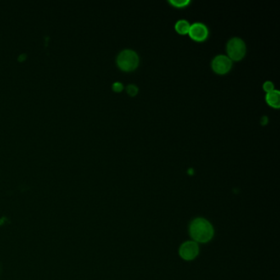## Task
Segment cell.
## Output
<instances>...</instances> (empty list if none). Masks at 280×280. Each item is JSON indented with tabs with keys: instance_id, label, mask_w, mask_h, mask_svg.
Segmentation results:
<instances>
[{
	"instance_id": "obj_1",
	"label": "cell",
	"mask_w": 280,
	"mask_h": 280,
	"mask_svg": "<svg viewBox=\"0 0 280 280\" xmlns=\"http://www.w3.org/2000/svg\"><path fill=\"white\" fill-rule=\"evenodd\" d=\"M190 234L195 241L204 243L212 238L214 229L206 220L199 218L193 220L190 225Z\"/></svg>"
},
{
	"instance_id": "obj_2",
	"label": "cell",
	"mask_w": 280,
	"mask_h": 280,
	"mask_svg": "<svg viewBox=\"0 0 280 280\" xmlns=\"http://www.w3.org/2000/svg\"><path fill=\"white\" fill-rule=\"evenodd\" d=\"M117 63L124 71H132L138 66L139 57L135 51L125 50L119 53Z\"/></svg>"
},
{
	"instance_id": "obj_3",
	"label": "cell",
	"mask_w": 280,
	"mask_h": 280,
	"mask_svg": "<svg viewBox=\"0 0 280 280\" xmlns=\"http://www.w3.org/2000/svg\"><path fill=\"white\" fill-rule=\"evenodd\" d=\"M246 45L242 39L234 37L231 39L227 45L229 58L233 60H240L244 57L246 53Z\"/></svg>"
},
{
	"instance_id": "obj_4",
	"label": "cell",
	"mask_w": 280,
	"mask_h": 280,
	"mask_svg": "<svg viewBox=\"0 0 280 280\" xmlns=\"http://www.w3.org/2000/svg\"><path fill=\"white\" fill-rule=\"evenodd\" d=\"M211 65L215 73L225 74L229 71L232 67V60L229 58V56L220 54L213 59Z\"/></svg>"
},
{
	"instance_id": "obj_5",
	"label": "cell",
	"mask_w": 280,
	"mask_h": 280,
	"mask_svg": "<svg viewBox=\"0 0 280 280\" xmlns=\"http://www.w3.org/2000/svg\"><path fill=\"white\" fill-rule=\"evenodd\" d=\"M199 253V247L197 242H186L181 246L179 254L182 259L192 260L197 257Z\"/></svg>"
},
{
	"instance_id": "obj_6",
	"label": "cell",
	"mask_w": 280,
	"mask_h": 280,
	"mask_svg": "<svg viewBox=\"0 0 280 280\" xmlns=\"http://www.w3.org/2000/svg\"><path fill=\"white\" fill-rule=\"evenodd\" d=\"M208 28L206 25L202 23H196L190 25L189 34L190 36L193 40L197 41H202L205 40L208 36Z\"/></svg>"
},
{
	"instance_id": "obj_7",
	"label": "cell",
	"mask_w": 280,
	"mask_h": 280,
	"mask_svg": "<svg viewBox=\"0 0 280 280\" xmlns=\"http://www.w3.org/2000/svg\"><path fill=\"white\" fill-rule=\"evenodd\" d=\"M265 100L270 106L274 107V108H279L280 105V91H277V90H273L270 92H267L266 96H265Z\"/></svg>"
},
{
	"instance_id": "obj_8",
	"label": "cell",
	"mask_w": 280,
	"mask_h": 280,
	"mask_svg": "<svg viewBox=\"0 0 280 280\" xmlns=\"http://www.w3.org/2000/svg\"><path fill=\"white\" fill-rule=\"evenodd\" d=\"M190 25L187 21L179 20L175 24V29L179 34H187L189 31Z\"/></svg>"
},
{
	"instance_id": "obj_9",
	"label": "cell",
	"mask_w": 280,
	"mask_h": 280,
	"mask_svg": "<svg viewBox=\"0 0 280 280\" xmlns=\"http://www.w3.org/2000/svg\"><path fill=\"white\" fill-rule=\"evenodd\" d=\"M169 3L180 8V7H184V6L189 4L190 1L189 0H170Z\"/></svg>"
},
{
	"instance_id": "obj_10",
	"label": "cell",
	"mask_w": 280,
	"mask_h": 280,
	"mask_svg": "<svg viewBox=\"0 0 280 280\" xmlns=\"http://www.w3.org/2000/svg\"><path fill=\"white\" fill-rule=\"evenodd\" d=\"M127 93L129 95L135 96L138 92V88L135 85H128V86H127Z\"/></svg>"
},
{
	"instance_id": "obj_11",
	"label": "cell",
	"mask_w": 280,
	"mask_h": 280,
	"mask_svg": "<svg viewBox=\"0 0 280 280\" xmlns=\"http://www.w3.org/2000/svg\"><path fill=\"white\" fill-rule=\"evenodd\" d=\"M263 87H264V90H265V91H267V92H270V91L275 90L274 84L270 81H265L264 85H263Z\"/></svg>"
},
{
	"instance_id": "obj_12",
	"label": "cell",
	"mask_w": 280,
	"mask_h": 280,
	"mask_svg": "<svg viewBox=\"0 0 280 280\" xmlns=\"http://www.w3.org/2000/svg\"><path fill=\"white\" fill-rule=\"evenodd\" d=\"M123 88H124V86H123V84L121 82H115L113 85V89H114V91H118V92L121 91Z\"/></svg>"
},
{
	"instance_id": "obj_13",
	"label": "cell",
	"mask_w": 280,
	"mask_h": 280,
	"mask_svg": "<svg viewBox=\"0 0 280 280\" xmlns=\"http://www.w3.org/2000/svg\"><path fill=\"white\" fill-rule=\"evenodd\" d=\"M25 54H22V55L20 56V57H19V58H18V59H19V61H23L24 60V59H25Z\"/></svg>"
}]
</instances>
